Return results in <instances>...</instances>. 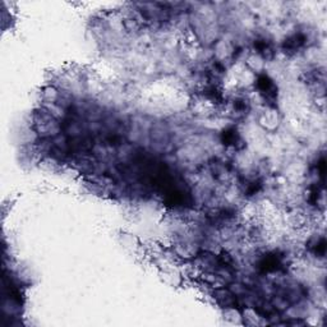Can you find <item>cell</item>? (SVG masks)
<instances>
[{"label": "cell", "instance_id": "4", "mask_svg": "<svg viewBox=\"0 0 327 327\" xmlns=\"http://www.w3.org/2000/svg\"><path fill=\"white\" fill-rule=\"evenodd\" d=\"M221 141H223V143L225 146H233V147H235L238 143L241 142V136H239V133H238L234 128H228V129H225L223 133H221Z\"/></svg>", "mask_w": 327, "mask_h": 327}, {"label": "cell", "instance_id": "5", "mask_svg": "<svg viewBox=\"0 0 327 327\" xmlns=\"http://www.w3.org/2000/svg\"><path fill=\"white\" fill-rule=\"evenodd\" d=\"M255 47L257 49V51L260 52V54H262V55L265 56V58L267 56V54H272L271 43H270L267 40H265V38H262V40H256Z\"/></svg>", "mask_w": 327, "mask_h": 327}, {"label": "cell", "instance_id": "2", "mask_svg": "<svg viewBox=\"0 0 327 327\" xmlns=\"http://www.w3.org/2000/svg\"><path fill=\"white\" fill-rule=\"evenodd\" d=\"M258 269H260V271L266 272V274L281 271V270H284V261L278 253H269L261 258L258 262Z\"/></svg>", "mask_w": 327, "mask_h": 327}, {"label": "cell", "instance_id": "1", "mask_svg": "<svg viewBox=\"0 0 327 327\" xmlns=\"http://www.w3.org/2000/svg\"><path fill=\"white\" fill-rule=\"evenodd\" d=\"M258 91H260L261 96L266 100L267 102L272 104L278 99V87L275 86L274 81L270 78L267 74H261L256 82Z\"/></svg>", "mask_w": 327, "mask_h": 327}, {"label": "cell", "instance_id": "6", "mask_svg": "<svg viewBox=\"0 0 327 327\" xmlns=\"http://www.w3.org/2000/svg\"><path fill=\"white\" fill-rule=\"evenodd\" d=\"M312 252L316 256H319V257H324L325 252H326V241H325V238H320V239L315 242V244L312 246Z\"/></svg>", "mask_w": 327, "mask_h": 327}, {"label": "cell", "instance_id": "3", "mask_svg": "<svg viewBox=\"0 0 327 327\" xmlns=\"http://www.w3.org/2000/svg\"><path fill=\"white\" fill-rule=\"evenodd\" d=\"M307 42V36L304 33H294V35L289 36L283 43V49L285 52H296L297 50L302 49Z\"/></svg>", "mask_w": 327, "mask_h": 327}]
</instances>
